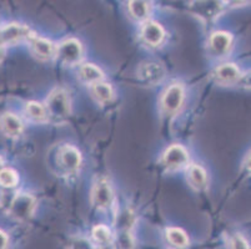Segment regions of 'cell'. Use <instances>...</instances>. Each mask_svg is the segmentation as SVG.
<instances>
[{"label":"cell","instance_id":"obj_1","mask_svg":"<svg viewBox=\"0 0 251 249\" xmlns=\"http://www.w3.org/2000/svg\"><path fill=\"white\" fill-rule=\"evenodd\" d=\"M48 118L55 123L67 121L70 116V99L67 91L63 89H54L47 100Z\"/></svg>","mask_w":251,"mask_h":249},{"label":"cell","instance_id":"obj_2","mask_svg":"<svg viewBox=\"0 0 251 249\" xmlns=\"http://www.w3.org/2000/svg\"><path fill=\"white\" fill-rule=\"evenodd\" d=\"M35 209V200L30 195H19L15 196L9 205V213L17 221L24 222L28 221L34 213Z\"/></svg>","mask_w":251,"mask_h":249},{"label":"cell","instance_id":"obj_3","mask_svg":"<svg viewBox=\"0 0 251 249\" xmlns=\"http://www.w3.org/2000/svg\"><path fill=\"white\" fill-rule=\"evenodd\" d=\"M56 56L61 63L67 65H75L83 59V46L76 39H68L63 41L56 49Z\"/></svg>","mask_w":251,"mask_h":249},{"label":"cell","instance_id":"obj_4","mask_svg":"<svg viewBox=\"0 0 251 249\" xmlns=\"http://www.w3.org/2000/svg\"><path fill=\"white\" fill-rule=\"evenodd\" d=\"M184 88L179 84L171 85L161 97V109L168 115H174L179 111L184 102Z\"/></svg>","mask_w":251,"mask_h":249},{"label":"cell","instance_id":"obj_5","mask_svg":"<svg viewBox=\"0 0 251 249\" xmlns=\"http://www.w3.org/2000/svg\"><path fill=\"white\" fill-rule=\"evenodd\" d=\"M190 10L201 19L213 20L220 15L223 3L221 0H195L190 4Z\"/></svg>","mask_w":251,"mask_h":249},{"label":"cell","instance_id":"obj_6","mask_svg":"<svg viewBox=\"0 0 251 249\" xmlns=\"http://www.w3.org/2000/svg\"><path fill=\"white\" fill-rule=\"evenodd\" d=\"M91 202L99 209L109 208L113 203V191L108 181L99 180L91 192Z\"/></svg>","mask_w":251,"mask_h":249},{"label":"cell","instance_id":"obj_7","mask_svg":"<svg viewBox=\"0 0 251 249\" xmlns=\"http://www.w3.org/2000/svg\"><path fill=\"white\" fill-rule=\"evenodd\" d=\"M189 162V154L180 145H173L165 151L163 156V163L169 170H177L186 166Z\"/></svg>","mask_w":251,"mask_h":249},{"label":"cell","instance_id":"obj_8","mask_svg":"<svg viewBox=\"0 0 251 249\" xmlns=\"http://www.w3.org/2000/svg\"><path fill=\"white\" fill-rule=\"evenodd\" d=\"M30 36L28 26L22 24H9L0 29V44L11 45Z\"/></svg>","mask_w":251,"mask_h":249},{"label":"cell","instance_id":"obj_9","mask_svg":"<svg viewBox=\"0 0 251 249\" xmlns=\"http://www.w3.org/2000/svg\"><path fill=\"white\" fill-rule=\"evenodd\" d=\"M30 41V46L34 54L42 60H50L56 55V47L52 44L51 41L44 38H39V36L30 35L29 36Z\"/></svg>","mask_w":251,"mask_h":249},{"label":"cell","instance_id":"obj_10","mask_svg":"<svg viewBox=\"0 0 251 249\" xmlns=\"http://www.w3.org/2000/svg\"><path fill=\"white\" fill-rule=\"evenodd\" d=\"M213 76L218 84L229 85V84H234L240 79V70L234 64H224V65L218 66L215 68Z\"/></svg>","mask_w":251,"mask_h":249},{"label":"cell","instance_id":"obj_11","mask_svg":"<svg viewBox=\"0 0 251 249\" xmlns=\"http://www.w3.org/2000/svg\"><path fill=\"white\" fill-rule=\"evenodd\" d=\"M60 163L69 172L79 170L81 163L80 152L74 146L67 145L60 150Z\"/></svg>","mask_w":251,"mask_h":249},{"label":"cell","instance_id":"obj_12","mask_svg":"<svg viewBox=\"0 0 251 249\" xmlns=\"http://www.w3.org/2000/svg\"><path fill=\"white\" fill-rule=\"evenodd\" d=\"M164 76H165V70L159 64H144L139 68V77L150 85H155L157 82H160L164 79Z\"/></svg>","mask_w":251,"mask_h":249},{"label":"cell","instance_id":"obj_13","mask_svg":"<svg viewBox=\"0 0 251 249\" xmlns=\"http://www.w3.org/2000/svg\"><path fill=\"white\" fill-rule=\"evenodd\" d=\"M0 129L5 136L18 137L22 135L24 126L18 116L13 115V113H4L0 117Z\"/></svg>","mask_w":251,"mask_h":249},{"label":"cell","instance_id":"obj_14","mask_svg":"<svg viewBox=\"0 0 251 249\" xmlns=\"http://www.w3.org/2000/svg\"><path fill=\"white\" fill-rule=\"evenodd\" d=\"M232 46V38L229 33L218 31L210 38V47L216 55H225L230 51Z\"/></svg>","mask_w":251,"mask_h":249},{"label":"cell","instance_id":"obj_15","mask_svg":"<svg viewBox=\"0 0 251 249\" xmlns=\"http://www.w3.org/2000/svg\"><path fill=\"white\" fill-rule=\"evenodd\" d=\"M141 35H143V39L147 44L151 45V46H156L163 41L165 33H164V29L161 27V25H159L157 23L150 22L144 25Z\"/></svg>","mask_w":251,"mask_h":249},{"label":"cell","instance_id":"obj_16","mask_svg":"<svg viewBox=\"0 0 251 249\" xmlns=\"http://www.w3.org/2000/svg\"><path fill=\"white\" fill-rule=\"evenodd\" d=\"M79 75L84 82L90 84V85H94V84L100 82L104 79V74H102L101 70L93 64H85V65L81 66Z\"/></svg>","mask_w":251,"mask_h":249},{"label":"cell","instance_id":"obj_17","mask_svg":"<svg viewBox=\"0 0 251 249\" xmlns=\"http://www.w3.org/2000/svg\"><path fill=\"white\" fill-rule=\"evenodd\" d=\"M189 181L195 189H204L207 184V176L199 164H191L189 168Z\"/></svg>","mask_w":251,"mask_h":249},{"label":"cell","instance_id":"obj_18","mask_svg":"<svg viewBox=\"0 0 251 249\" xmlns=\"http://www.w3.org/2000/svg\"><path fill=\"white\" fill-rule=\"evenodd\" d=\"M26 115L35 122H45L48 120L45 106L35 101H30L26 104Z\"/></svg>","mask_w":251,"mask_h":249},{"label":"cell","instance_id":"obj_19","mask_svg":"<svg viewBox=\"0 0 251 249\" xmlns=\"http://www.w3.org/2000/svg\"><path fill=\"white\" fill-rule=\"evenodd\" d=\"M91 92L99 102H108L113 99V89L109 84H105V82L100 81L94 84Z\"/></svg>","mask_w":251,"mask_h":249},{"label":"cell","instance_id":"obj_20","mask_svg":"<svg viewBox=\"0 0 251 249\" xmlns=\"http://www.w3.org/2000/svg\"><path fill=\"white\" fill-rule=\"evenodd\" d=\"M166 237H168L169 242L177 248H184L189 244V238L186 233L180 228H169L166 230Z\"/></svg>","mask_w":251,"mask_h":249},{"label":"cell","instance_id":"obj_21","mask_svg":"<svg viewBox=\"0 0 251 249\" xmlns=\"http://www.w3.org/2000/svg\"><path fill=\"white\" fill-rule=\"evenodd\" d=\"M134 223H135V217H134L133 212L129 209H124L116 217V229L118 230H131Z\"/></svg>","mask_w":251,"mask_h":249},{"label":"cell","instance_id":"obj_22","mask_svg":"<svg viewBox=\"0 0 251 249\" xmlns=\"http://www.w3.org/2000/svg\"><path fill=\"white\" fill-rule=\"evenodd\" d=\"M129 9L131 15L139 20L145 19L149 13V6L145 0H130Z\"/></svg>","mask_w":251,"mask_h":249},{"label":"cell","instance_id":"obj_23","mask_svg":"<svg viewBox=\"0 0 251 249\" xmlns=\"http://www.w3.org/2000/svg\"><path fill=\"white\" fill-rule=\"evenodd\" d=\"M18 178L17 172L11 168H3L0 171V184L6 188H11V187H15L18 184Z\"/></svg>","mask_w":251,"mask_h":249},{"label":"cell","instance_id":"obj_24","mask_svg":"<svg viewBox=\"0 0 251 249\" xmlns=\"http://www.w3.org/2000/svg\"><path fill=\"white\" fill-rule=\"evenodd\" d=\"M93 237H94L95 242L99 243V246L111 243V232L105 226H97V227L93 228Z\"/></svg>","mask_w":251,"mask_h":249},{"label":"cell","instance_id":"obj_25","mask_svg":"<svg viewBox=\"0 0 251 249\" xmlns=\"http://www.w3.org/2000/svg\"><path fill=\"white\" fill-rule=\"evenodd\" d=\"M118 244L120 249H134L131 230H118Z\"/></svg>","mask_w":251,"mask_h":249},{"label":"cell","instance_id":"obj_26","mask_svg":"<svg viewBox=\"0 0 251 249\" xmlns=\"http://www.w3.org/2000/svg\"><path fill=\"white\" fill-rule=\"evenodd\" d=\"M70 249H95L94 246L91 244V242L86 238H81V237H77V238H73L70 241L69 244Z\"/></svg>","mask_w":251,"mask_h":249},{"label":"cell","instance_id":"obj_27","mask_svg":"<svg viewBox=\"0 0 251 249\" xmlns=\"http://www.w3.org/2000/svg\"><path fill=\"white\" fill-rule=\"evenodd\" d=\"M231 249H250V247H249L248 242L245 241L244 237H241L240 234H236L231 239Z\"/></svg>","mask_w":251,"mask_h":249},{"label":"cell","instance_id":"obj_28","mask_svg":"<svg viewBox=\"0 0 251 249\" xmlns=\"http://www.w3.org/2000/svg\"><path fill=\"white\" fill-rule=\"evenodd\" d=\"M8 247V236L3 230H0V249H6Z\"/></svg>","mask_w":251,"mask_h":249},{"label":"cell","instance_id":"obj_29","mask_svg":"<svg viewBox=\"0 0 251 249\" xmlns=\"http://www.w3.org/2000/svg\"><path fill=\"white\" fill-rule=\"evenodd\" d=\"M99 249H116V248L111 243H106V244H101V246H99Z\"/></svg>","mask_w":251,"mask_h":249},{"label":"cell","instance_id":"obj_30","mask_svg":"<svg viewBox=\"0 0 251 249\" xmlns=\"http://www.w3.org/2000/svg\"><path fill=\"white\" fill-rule=\"evenodd\" d=\"M4 55H5V50H4V46L0 44V63L3 61L4 59Z\"/></svg>","mask_w":251,"mask_h":249},{"label":"cell","instance_id":"obj_31","mask_svg":"<svg viewBox=\"0 0 251 249\" xmlns=\"http://www.w3.org/2000/svg\"><path fill=\"white\" fill-rule=\"evenodd\" d=\"M226 1H230V3L237 4V3H244V1H246V0H226Z\"/></svg>","mask_w":251,"mask_h":249},{"label":"cell","instance_id":"obj_32","mask_svg":"<svg viewBox=\"0 0 251 249\" xmlns=\"http://www.w3.org/2000/svg\"><path fill=\"white\" fill-rule=\"evenodd\" d=\"M3 168H4V161H3V158L0 157V171L3 170Z\"/></svg>","mask_w":251,"mask_h":249}]
</instances>
